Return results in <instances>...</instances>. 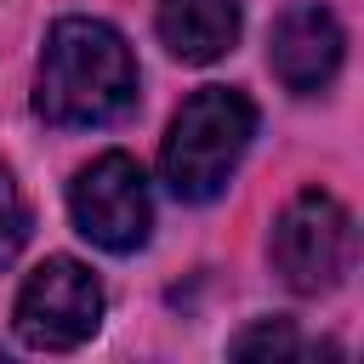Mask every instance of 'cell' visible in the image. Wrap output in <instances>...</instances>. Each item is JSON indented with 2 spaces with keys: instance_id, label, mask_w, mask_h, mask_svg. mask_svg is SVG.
I'll return each mask as SVG.
<instances>
[{
  "instance_id": "cell-4",
  "label": "cell",
  "mask_w": 364,
  "mask_h": 364,
  "mask_svg": "<svg viewBox=\"0 0 364 364\" xmlns=\"http://www.w3.org/2000/svg\"><path fill=\"white\" fill-rule=\"evenodd\" d=\"M11 324H17L23 347H34V353H68V347H80V341L97 336V324H102V284L74 256H46L23 279Z\"/></svg>"
},
{
  "instance_id": "cell-3",
  "label": "cell",
  "mask_w": 364,
  "mask_h": 364,
  "mask_svg": "<svg viewBox=\"0 0 364 364\" xmlns=\"http://www.w3.org/2000/svg\"><path fill=\"white\" fill-rule=\"evenodd\" d=\"M267 250H273L279 279L296 296H324V290H336L347 279V267L358 256V233H353V216H347V205L336 193L301 188L279 210Z\"/></svg>"
},
{
  "instance_id": "cell-9",
  "label": "cell",
  "mask_w": 364,
  "mask_h": 364,
  "mask_svg": "<svg viewBox=\"0 0 364 364\" xmlns=\"http://www.w3.org/2000/svg\"><path fill=\"white\" fill-rule=\"evenodd\" d=\"M23 239H28V210H23V193H17L11 171L0 165V267L23 250Z\"/></svg>"
},
{
  "instance_id": "cell-1",
  "label": "cell",
  "mask_w": 364,
  "mask_h": 364,
  "mask_svg": "<svg viewBox=\"0 0 364 364\" xmlns=\"http://www.w3.org/2000/svg\"><path fill=\"white\" fill-rule=\"evenodd\" d=\"M131 102H136V57L125 34L108 28L102 17H63L40 51L34 80L40 119L63 131H91L131 114Z\"/></svg>"
},
{
  "instance_id": "cell-7",
  "label": "cell",
  "mask_w": 364,
  "mask_h": 364,
  "mask_svg": "<svg viewBox=\"0 0 364 364\" xmlns=\"http://www.w3.org/2000/svg\"><path fill=\"white\" fill-rule=\"evenodd\" d=\"M159 40L182 63H216L239 40V0H159Z\"/></svg>"
},
{
  "instance_id": "cell-5",
  "label": "cell",
  "mask_w": 364,
  "mask_h": 364,
  "mask_svg": "<svg viewBox=\"0 0 364 364\" xmlns=\"http://www.w3.org/2000/svg\"><path fill=\"white\" fill-rule=\"evenodd\" d=\"M68 210H74V228L125 256L136 245H148V228H154V205H148V176L131 154H102L91 159L74 182H68Z\"/></svg>"
},
{
  "instance_id": "cell-8",
  "label": "cell",
  "mask_w": 364,
  "mask_h": 364,
  "mask_svg": "<svg viewBox=\"0 0 364 364\" xmlns=\"http://www.w3.org/2000/svg\"><path fill=\"white\" fill-rule=\"evenodd\" d=\"M228 353H233V358H296V353H301V336H296L290 318H262V324L239 330V336L228 341Z\"/></svg>"
},
{
  "instance_id": "cell-6",
  "label": "cell",
  "mask_w": 364,
  "mask_h": 364,
  "mask_svg": "<svg viewBox=\"0 0 364 364\" xmlns=\"http://www.w3.org/2000/svg\"><path fill=\"white\" fill-rule=\"evenodd\" d=\"M341 23L324 11V6H290L279 23H273V40H267V68L279 74L284 91L307 97V91H324L341 68Z\"/></svg>"
},
{
  "instance_id": "cell-2",
  "label": "cell",
  "mask_w": 364,
  "mask_h": 364,
  "mask_svg": "<svg viewBox=\"0 0 364 364\" xmlns=\"http://www.w3.org/2000/svg\"><path fill=\"white\" fill-rule=\"evenodd\" d=\"M250 136H256V108H250L245 91H233V85L193 91L176 108V119L165 131V148H159L165 188L176 199H193V205L199 199H216L228 188L233 165L245 159Z\"/></svg>"
}]
</instances>
